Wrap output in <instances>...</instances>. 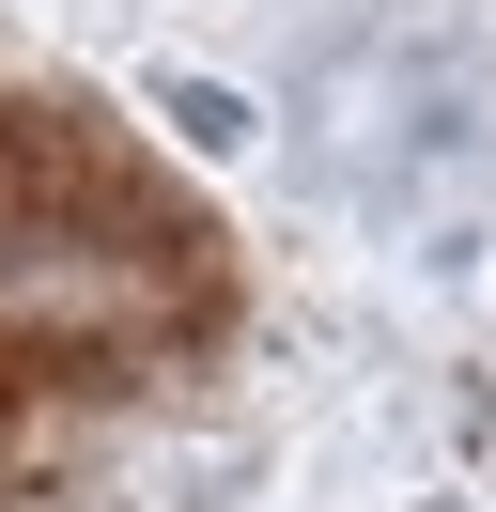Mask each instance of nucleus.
Masks as SVG:
<instances>
[{
    "mask_svg": "<svg viewBox=\"0 0 496 512\" xmlns=\"http://www.w3.org/2000/svg\"><path fill=\"white\" fill-rule=\"evenodd\" d=\"M155 125H171L186 156H233V140H248V109L217 94V78H155Z\"/></svg>",
    "mask_w": 496,
    "mask_h": 512,
    "instance_id": "obj_1",
    "label": "nucleus"
}]
</instances>
